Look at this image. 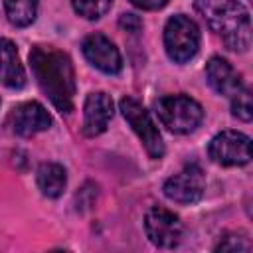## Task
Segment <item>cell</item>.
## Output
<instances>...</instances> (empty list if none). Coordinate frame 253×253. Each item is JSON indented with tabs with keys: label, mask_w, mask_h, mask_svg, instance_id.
Masks as SVG:
<instances>
[{
	"label": "cell",
	"mask_w": 253,
	"mask_h": 253,
	"mask_svg": "<svg viewBox=\"0 0 253 253\" xmlns=\"http://www.w3.org/2000/svg\"><path fill=\"white\" fill-rule=\"evenodd\" d=\"M30 67L51 105L67 115L73 111L75 71L71 57L53 45H34L30 49Z\"/></svg>",
	"instance_id": "1"
},
{
	"label": "cell",
	"mask_w": 253,
	"mask_h": 253,
	"mask_svg": "<svg viewBox=\"0 0 253 253\" xmlns=\"http://www.w3.org/2000/svg\"><path fill=\"white\" fill-rule=\"evenodd\" d=\"M196 12L221 38L227 49L247 51L251 45V18L239 0H196Z\"/></svg>",
	"instance_id": "2"
},
{
	"label": "cell",
	"mask_w": 253,
	"mask_h": 253,
	"mask_svg": "<svg viewBox=\"0 0 253 253\" xmlns=\"http://www.w3.org/2000/svg\"><path fill=\"white\" fill-rule=\"evenodd\" d=\"M154 111L160 123L174 134H188L204 121L202 105L190 95H166L154 103Z\"/></svg>",
	"instance_id": "3"
},
{
	"label": "cell",
	"mask_w": 253,
	"mask_h": 253,
	"mask_svg": "<svg viewBox=\"0 0 253 253\" xmlns=\"http://www.w3.org/2000/svg\"><path fill=\"white\" fill-rule=\"evenodd\" d=\"M164 49L174 63L190 61L200 49V28L184 14L168 18L164 26Z\"/></svg>",
	"instance_id": "4"
},
{
	"label": "cell",
	"mask_w": 253,
	"mask_h": 253,
	"mask_svg": "<svg viewBox=\"0 0 253 253\" xmlns=\"http://www.w3.org/2000/svg\"><path fill=\"white\" fill-rule=\"evenodd\" d=\"M119 107H121V113L126 119V123L132 126V130L140 138L146 154L150 158H162L164 156V142H162L160 130H158L156 123L152 121L150 113L142 107V103H138L134 97H123Z\"/></svg>",
	"instance_id": "5"
},
{
	"label": "cell",
	"mask_w": 253,
	"mask_h": 253,
	"mask_svg": "<svg viewBox=\"0 0 253 253\" xmlns=\"http://www.w3.org/2000/svg\"><path fill=\"white\" fill-rule=\"evenodd\" d=\"M208 156L219 166H245L251 160V138L239 130H221L210 140Z\"/></svg>",
	"instance_id": "6"
},
{
	"label": "cell",
	"mask_w": 253,
	"mask_h": 253,
	"mask_svg": "<svg viewBox=\"0 0 253 253\" xmlns=\"http://www.w3.org/2000/svg\"><path fill=\"white\" fill-rule=\"evenodd\" d=\"M144 231L152 245L160 249H174L182 241L184 225L174 211L154 206L144 215Z\"/></svg>",
	"instance_id": "7"
},
{
	"label": "cell",
	"mask_w": 253,
	"mask_h": 253,
	"mask_svg": "<svg viewBox=\"0 0 253 253\" xmlns=\"http://www.w3.org/2000/svg\"><path fill=\"white\" fill-rule=\"evenodd\" d=\"M164 196L176 204H196L202 200L204 190H206V174L198 164H188L184 166L178 174L170 176L164 186Z\"/></svg>",
	"instance_id": "8"
},
{
	"label": "cell",
	"mask_w": 253,
	"mask_h": 253,
	"mask_svg": "<svg viewBox=\"0 0 253 253\" xmlns=\"http://www.w3.org/2000/svg\"><path fill=\"white\" fill-rule=\"evenodd\" d=\"M85 59L107 75H117L123 69V57L119 47L101 32L89 34L81 43Z\"/></svg>",
	"instance_id": "9"
},
{
	"label": "cell",
	"mask_w": 253,
	"mask_h": 253,
	"mask_svg": "<svg viewBox=\"0 0 253 253\" xmlns=\"http://www.w3.org/2000/svg\"><path fill=\"white\" fill-rule=\"evenodd\" d=\"M8 126L18 136H34L51 126V117L38 101H26L16 105L8 115Z\"/></svg>",
	"instance_id": "10"
},
{
	"label": "cell",
	"mask_w": 253,
	"mask_h": 253,
	"mask_svg": "<svg viewBox=\"0 0 253 253\" xmlns=\"http://www.w3.org/2000/svg\"><path fill=\"white\" fill-rule=\"evenodd\" d=\"M115 103L113 99L103 91H93L87 95L83 105V134L93 138L107 130L109 121L113 119Z\"/></svg>",
	"instance_id": "11"
},
{
	"label": "cell",
	"mask_w": 253,
	"mask_h": 253,
	"mask_svg": "<svg viewBox=\"0 0 253 253\" xmlns=\"http://www.w3.org/2000/svg\"><path fill=\"white\" fill-rule=\"evenodd\" d=\"M206 79L217 95H225V97H233L237 91L245 87L241 75L221 55L210 57V61L206 63Z\"/></svg>",
	"instance_id": "12"
},
{
	"label": "cell",
	"mask_w": 253,
	"mask_h": 253,
	"mask_svg": "<svg viewBox=\"0 0 253 253\" xmlns=\"http://www.w3.org/2000/svg\"><path fill=\"white\" fill-rule=\"evenodd\" d=\"M0 81L10 89H22L26 85V71L16 43L8 38H0Z\"/></svg>",
	"instance_id": "13"
},
{
	"label": "cell",
	"mask_w": 253,
	"mask_h": 253,
	"mask_svg": "<svg viewBox=\"0 0 253 253\" xmlns=\"http://www.w3.org/2000/svg\"><path fill=\"white\" fill-rule=\"evenodd\" d=\"M36 182L43 196L47 198H59L67 184L65 168L57 162H43L36 170Z\"/></svg>",
	"instance_id": "14"
},
{
	"label": "cell",
	"mask_w": 253,
	"mask_h": 253,
	"mask_svg": "<svg viewBox=\"0 0 253 253\" xmlns=\"http://www.w3.org/2000/svg\"><path fill=\"white\" fill-rule=\"evenodd\" d=\"M4 12L12 26L26 28L36 20L38 0H4Z\"/></svg>",
	"instance_id": "15"
},
{
	"label": "cell",
	"mask_w": 253,
	"mask_h": 253,
	"mask_svg": "<svg viewBox=\"0 0 253 253\" xmlns=\"http://www.w3.org/2000/svg\"><path fill=\"white\" fill-rule=\"evenodd\" d=\"M113 0H71L73 10L85 20H99L111 8Z\"/></svg>",
	"instance_id": "16"
},
{
	"label": "cell",
	"mask_w": 253,
	"mask_h": 253,
	"mask_svg": "<svg viewBox=\"0 0 253 253\" xmlns=\"http://www.w3.org/2000/svg\"><path fill=\"white\" fill-rule=\"evenodd\" d=\"M231 115L243 123H249L253 119V105H251V93L249 89H241L231 99Z\"/></svg>",
	"instance_id": "17"
},
{
	"label": "cell",
	"mask_w": 253,
	"mask_h": 253,
	"mask_svg": "<svg viewBox=\"0 0 253 253\" xmlns=\"http://www.w3.org/2000/svg\"><path fill=\"white\" fill-rule=\"evenodd\" d=\"M215 251H251V241L247 237V233L243 231H233V233H225L219 243L215 245Z\"/></svg>",
	"instance_id": "18"
},
{
	"label": "cell",
	"mask_w": 253,
	"mask_h": 253,
	"mask_svg": "<svg viewBox=\"0 0 253 253\" xmlns=\"http://www.w3.org/2000/svg\"><path fill=\"white\" fill-rule=\"evenodd\" d=\"M119 26H121L123 30H126V32L136 34V32L142 30V20H140L136 14L126 12V14H121V18H119Z\"/></svg>",
	"instance_id": "19"
},
{
	"label": "cell",
	"mask_w": 253,
	"mask_h": 253,
	"mask_svg": "<svg viewBox=\"0 0 253 253\" xmlns=\"http://www.w3.org/2000/svg\"><path fill=\"white\" fill-rule=\"evenodd\" d=\"M132 6L140 8V10H160L164 8L170 0H128Z\"/></svg>",
	"instance_id": "20"
}]
</instances>
